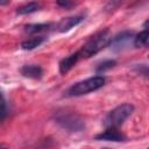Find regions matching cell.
<instances>
[{"instance_id":"obj_9","label":"cell","mask_w":149,"mask_h":149,"mask_svg":"<svg viewBox=\"0 0 149 149\" xmlns=\"http://www.w3.org/2000/svg\"><path fill=\"white\" fill-rule=\"evenodd\" d=\"M44 41H45L44 36H34V37H30V38L23 41L21 43V48L23 50H33V49L40 47Z\"/></svg>"},{"instance_id":"obj_3","label":"cell","mask_w":149,"mask_h":149,"mask_svg":"<svg viewBox=\"0 0 149 149\" xmlns=\"http://www.w3.org/2000/svg\"><path fill=\"white\" fill-rule=\"evenodd\" d=\"M134 111V106L130 104H122L118 107H115L114 109H112L107 116L105 118V122L104 125L107 128H116L119 126H121L133 113Z\"/></svg>"},{"instance_id":"obj_13","label":"cell","mask_w":149,"mask_h":149,"mask_svg":"<svg viewBox=\"0 0 149 149\" xmlns=\"http://www.w3.org/2000/svg\"><path fill=\"white\" fill-rule=\"evenodd\" d=\"M148 36H149L148 30L144 29L143 31H141L140 34L136 35V37H135V40H134V45H135L136 48L147 47V44H148Z\"/></svg>"},{"instance_id":"obj_4","label":"cell","mask_w":149,"mask_h":149,"mask_svg":"<svg viewBox=\"0 0 149 149\" xmlns=\"http://www.w3.org/2000/svg\"><path fill=\"white\" fill-rule=\"evenodd\" d=\"M57 122L71 132H78L84 128V121L73 113H61L56 116Z\"/></svg>"},{"instance_id":"obj_11","label":"cell","mask_w":149,"mask_h":149,"mask_svg":"<svg viewBox=\"0 0 149 149\" xmlns=\"http://www.w3.org/2000/svg\"><path fill=\"white\" fill-rule=\"evenodd\" d=\"M51 27L50 23H35V24H27L24 27V31L28 34H35V33H40V31H45L49 30V28Z\"/></svg>"},{"instance_id":"obj_16","label":"cell","mask_w":149,"mask_h":149,"mask_svg":"<svg viewBox=\"0 0 149 149\" xmlns=\"http://www.w3.org/2000/svg\"><path fill=\"white\" fill-rule=\"evenodd\" d=\"M57 5H58V6H62V7H64V8H69V7L72 6V3H71V2H68V1H58Z\"/></svg>"},{"instance_id":"obj_6","label":"cell","mask_w":149,"mask_h":149,"mask_svg":"<svg viewBox=\"0 0 149 149\" xmlns=\"http://www.w3.org/2000/svg\"><path fill=\"white\" fill-rule=\"evenodd\" d=\"M84 20L83 16H70V17H65L59 21V23L57 24V30L59 33H65L69 31L71 28H73L74 26L79 24L81 21Z\"/></svg>"},{"instance_id":"obj_10","label":"cell","mask_w":149,"mask_h":149,"mask_svg":"<svg viewBox=\"0 0 149 149\" xmlns=\"http://www.w3.org/2000/svg\"><path fill=\"white\" fill-rule=\"evenodd\" d=\"M132 36H133V31H129V30H127V31H122V33L118 34L115 37H112L109 44L113 45V47L121 48V47H122V45H123V44H125Z\"/></svg>"},{"instance_id":"obj_15","label":"cell","mask_w":149,"mask_h":149,"mask_svg":"<svg viewBox=\"0 0 149 149\" xmlns=\"http://www.w3.org/2000/svg\"><path fill=\"white\" fill-rule=\"evenodd\" d=\"M6 115H7V104H6L5 95L0 90V121H2L6 118Z\"/></svg>"},{"instance_id":"obj_12","label":"cell","mask_w":149,"mask_h":149,"mask_svg":"<svg viewBox=\"0 0 149 149\" xmlns=\"http://www.w3.org/2000/svg\"><path fill=\"white\" fill-rule=\"evenodd\" d=\"M38 8H40V5H38L37 2H28V3H26V5L21 6V7H19L17 10H16V13H17L19 15L30 14V13H34V12L38 10Z\"/></svg>"},{"instance_id":"obj_18","label":"cell","mask_w":149,"mask_h":149,"mask_svg":"<svg viewBox=\"0 0 149 149\" xmlns=\"http://www.w3.org/2000/svg\"><path fill=\"white\" fill-rule=\"evenodd\" d=\"M8 3V1H0V5H6Z\"/></svg>"},{"instance_id":"obj_17","label":"cell","mask_w":149,"mask_h":149,"mask_svg":"<svg viewBox=\"0 0 149 149\" xmlns=\"http://www.w3.org/2000/svg\"><path fill=\"white\" fill-rule=\"evenodd\" d=\"M0 149H9L6 144H0Z\"/></svg>"},{"instance_id":"obj_2","label":"cell","mask_w":149,"mask_h":149,"mask_svg":"<svg viewBox=\"0 0 149 149\" xmlns=\"http://www.w3.org/2000/svg\"><path fill=\"white\" fill-rule=\"evenodd\" d=\"M106 78L104 76H94L91 78H87L85 80L78 81L74 85H72L69 91L68 94L71 97H78V95H83V94H87L90 92H93L95 90H99L100 87H102L105 85Z\"/></svg>"},{"instance_id":"obj_1","label":"cell","mask_w":149,"mask_h":149,"mask_svg":"<svg viewBox=\"0 0 149 149\" xmlns=\"http://www.w3.org/2000/svg\"><path fill=\"white\" fill-rule=\"evenodd\" d=\"M112 40L111 33L108 29L100 30L99 33L94 34L85 44L84 47L78 51L80 55V58H90L91 56L98 54L100 50L109 45V42Z\"/></svg>"},{"instance_id":"obj_8","label":"cell","mask_w":149,"mask_h":149,"mask_svg":"<svg viewBox=\"0 0 149 149\" xmlns=\"http://www.w3.org/2000/svg\"><path fill=\"white\" fill-rule=\"evenodd\" d=\"M21 74L24 76V77H28V78H33V79H38L42 77L43 74V70L40 65H35V64H31V65H23L20 70Z\"/></svg>"},{"instance_id":"obj_14","label":"cell","mask_w":149,"mask_h":149,"mask_svg":"<svg viewBox=\"0 0 149 149\" xmlns=\"http://www.w3.org/2000/svg\"><path fill=\"white\" fill-rule=\"evenodd\" d=\"M116 62L114 59H107V61H104L102 63H100L98 66H97V72L98 73H102L109 69H112L113 66H115Z\"/></svg>"},{"instance_id":"obj_5","label":"cell","mask_w":149,"mask_h":149,"mask_svg":"<svg viewBox=\"0 0 149 149\" xmlns=\"http://www.w3.org/2000/svg\"><path fill=\"white\" fill-rule=\"evenodd\" d=\"M95 140L99 141H113V142H120L125 140V135L119 132L116 128H107L105 132L98 134L95 136Z\"/></svg>"},{"instance_id":"obj_7","label":"cell","mask_w":149,"mask_h":149,"mask_svg":"<svg viewBox=\"0 0 149 149\" xmlns=\"http://www.w3.org/2000/svg\"><path fill=\"white\" fill-rule=\"evenodd\" d=\"M79 58H80V55H79L78 51L68 56V57H65V58H63L59 63V72L62 74H65L66 72H69L76 65V63L79 61Z\"/></svg>"}]
</instances>
